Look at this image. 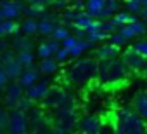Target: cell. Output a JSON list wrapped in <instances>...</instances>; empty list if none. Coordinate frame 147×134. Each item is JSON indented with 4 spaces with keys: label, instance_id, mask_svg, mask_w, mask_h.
<instances>
[{
    "label": "cell",
    "instance_id": "obj_20",
    "mask_svg": "<svg viewBox=\"0 0 147 134\" xmlns=\"http://www.w3.org/2000/svg\"><path fill=\"white\" fill-rule=\"evenodd\" d=\"M38 70H40V73H43V75H54V73L59 72V63H57L54 57H50V59H40Z\"/></svg>",
    "mask_w": 147,
    "mask_h": 134
},
{
    "label": "cell",
    "instance_id": "obj_8",
    "mask_svg": "<svg viewBox=\"0 0 147 134\" xmlns=\"http://www.w3.org/2000/svg\"><path fill=\"white\" fill-rule=\"evenodd\" d=\"M9 134H30V122H28V113L12 110L11 111V120H9Z\"/></svg>",
    "mask_w": 147,
    "mask_h": 134
},
{
    "label": "cell",
    "instance_id": "obj_47",
    "mask_svg": "<svg viewBox=\"0 0 147 134\" xmlns=\"http://www.w3.org/2000/svg\"><path fill=\"white\" fill-rule=\"evenodd\" d=\"M0 68H4V63H2V54H0Z\"/></svg>",
    "mask_w": 147,
    "mask_h": 134
},
{
    "label": "cell",
    "instance_id": "obj_11",
    "mask_svg": "<svg viewBox=\"0 0 147 134\" xmlns=\"http://www.w3.org/2000/svg\"><path fill=\"white\" fill-rule=\"evenodd\" d=\"M26 96V89L24 87H21L18 82L16 84H11L9 87H7V91H5V106L12 111V110H16L18 108V103L23 99Z\"/></svg>",
    "mask_w": 147,
    "mask_h": 134
},
{
    "label": "cell",
    "instance_id": "obj_22",
    "mask_svg": "<svg viewBox=\"0 0 147 134\" xmlns=\"http://www.w3.org/2000/svg\"><path fill=\"white\" fill-rule=\"evenodd\" d=\"M24 66L16 59V61H12L11 64H7V66H4V70H5V73H7V77L11 79V80H19L21 79V75L24 73Z\"/></svg>",
    "mask_w": 147,
    "mask_h": 134
},
{
    "label": "cell",
    "instance_id": "obj_30",
    "mask_svg": "<svg viewBox=\"0 0 147 134\" xmlns=\"http://www.w3.org/2000/svg\"><path fill=\"white\" fill-rule=\"evenodd\" d=\"M71 35H73V33L69 31V28H67V26H64V25H59V26L55 28V31H54L52 38H54V40H57L59 44H62V42H64L66 38H69Z\"/></svg>",
    "mask_w": 147,
    "mask_h": 134
},
{
    "label": "cell",
    "instance_id": "obj_14",
    "mask_svg": "<svg viewBox=\"0 0 147 134\" xmlns=\"http://www.w3.org/2000/svg\"><path fill=\"white\" fill-rule=\"evenodd\" d=\"M119 33H121L126 40H131V38H137V37L145 35V33H147V28H145L144 21L138 19V21H135V23H131V25H126V26L119 28Z\"/></svg>",
    "mask_w": 147,
    "mask_h": 134
},
{
    "label": "cell",
    "instance_id": "obj_41",
    "mask_svg": "<svg viewBox=\"0 0 147 134\" xmlns=\"http://www.w3.org/2000/svg\"><path fill=\"white\" fill-rule=\"evenodd\" d=\"M73 35H75L78 40H85V38H87V31H83V30H78V28H75V30H73Z\"/></svg>",
    "mask_w": 147,
    "mask_h": 134
},
{
    "label": "cell",
    "instance_id": "obj_17",
    "mask_svg": "<svg viewBox=\"0 0 147 134\" xmlns=\"http://www.w3.org/2000/svg\"><path fill=\"white\" fill-rule=\"evenodd\" d=\"M133 110H135V113L140 118L147 120V92L140 91V92L135 94V98H133Z\"/></svg>",
    "mask_w": 147,
    "mask_h": 134
},
{
    "label": "cell",
    "instance_id": "obj_9",
    "mask_svg": "<svg viewBox=\"0 0 147 134\" xmlns=\"http://www.w3.org/2000/svg\"><path fill=\"white\" fill-rule=\"evenodd\" d=\"M104 129V124L99 117L95 115H85L78 122V131L80 134H100Z\"/></svg>",
    "mask_w": 147,
    "mask_h": 134
},
{
    "label": "cell",
    "instance_id": "obj_43",
    "mask_svg": "<svg viewBox=\"0 0 147 134\" xmlns=\"http://www.w3.org/2000/svg\"><path fill=\"white\" fill-rule=\"evenodd\" d=\"M7 49H9V44H7V40L0 38V54H4V52H5Z\"/></svg>",
    "mask_w": 147,
    "mask_h": 134
},
{
    "label": "cell",
    "instance_id": "obj_3",
    "mask_svg": "<svg viewBox=\"0 0 147 134\" xmlns=\"http://www.w3.org/2000/svg\"><path fill=\"white\" fill-rule=\"evenodd\" d=\"M128 75H130V72H128V68L125 66V63L121 61V57L99 63V75H97V80H99L102 85H114V84H119V82L126 80Z\"/></svg>",
    "mask_w": 147,
    "mask_h": 134
},
{
    "label": "cell",
    "instance_id": "obj_28",
    "mask_svg": "<svg viewBox=\"0 0 147 134\" xmlns=\"http://www.w3.org/2000/svg\"><path fill=\"white\" fill-rule=\"evenodd\" d=\"M18 61L26 68H31L33 63H35V52L33 51H24V52H18Z\"/></svg>",
    "mask_w": 147,
    "mask_h": 134
},
{
    "label": "cell",
    "instance_id": "obj_10",
    "mask_svg": "<svg viewBox=\"0 0 147 134\" xmlns=\"http://www.w3.org/2000/svg\"><path fill=\"white\" fill-rule=\"evenodd\" d=\"M26 4L24 2H0V21L12 19L16 21L18 16L24 14Z\"/></svg>",
    "mask_w": 147,
    "mask_h": 134
},
{
    "label": "cell",
    "instance_id": "obj_24",
    "mask_svg": "<svg viewBox=\"0 0 147 134\" xmlns=\"http://www.w3.org/2000/svg\"><path fill=\"white\" fill-rule=\"evenodd\" d=\"M90 47H92V44H90L87 38H85V40H78V42H76V45L69 51V54H71V57H75V59H82V57H83V54H85Z\"/></svg>",
    "mask_w": 147,
    "mask_h": 134
},
{
    "label": "cell",
    "instance_id": "obj_26",
    "mask_svg": "<svg viewBox=\"0 0 147 134\" xmlns=\"http://www.w3.org/2000/svg\"><path fill=\"white\" fill-rule=\"evenodd\" d=\"M144 5H145V0H128V2H125V11L133 16H140Z\"/></svg>",
    "mask_w": 147,
    "mask_h": 134
},
{
    "label": "cell",
    "instance_id": "obj_35",
    "mask_svg": "<svg viewBox=\"0 0 147 134\" xmlns=\"http://www.w3.org/2000/svg\"><path fill=\"white\" fill-rule=\"evenodd\" d=\"M69 57H71V54H69V51H67V49H64V47H61V49L57 51V54L54 56V59H55L59 64L67 63V61H69Z\"/></svg>",
    "mask_w": 147,
    "mask_h": 134
},
{
    "label": "cell",
    "instance_id": "obj_12",
    "mask_svg": "<svg viewBox=\"0 0 147 134\" xmlns=\"http://www.w3.org/2000/svg\"><path fill=\"white\" fill-rule=\"evenodd\" d=\"M119 54H121V49H119V47L113 45L111 42H106V44H100V45L95 49V56H94V57H95L99 63H102V61L116 59V57H119Z\"/></svg>",
    "mask_w": 147,
    "mask_h": 134
},
{
    "label": "cell",
    "instance_id": "obj_37",
    "mask_svg": "<svg viewBox=\"0 0 147 134\" xmlns=\"http://www.w3.org/2000/svg\"><path fill=\"white\" fill-rule=\"evenodd\" d=\"M109 42H111L113 45H116V47H119V49H121V47H125V45H126V42H128V40H126V38H125V37H123V35H121L119 31H118V33L111 35Z\"/></svg>",
    "mask_w": 147,
    "mask_h": 134
},
{
    "label": "cell",
    "instance_id": "obj_21",
    "mask_svg": "<svg viewBox=\"0 0 147 134\" xmlns=\"http://www.w3.org/2000/svg\"><path fill=\"white\" fill-rule=\"evenodd\" d=\"M12 49L16 52H24V51H33V40L26 35H21V37H16L12 40Z\"/></svg>",
    "mask_w": 147,
    "mask_h": 134
},
{
    "label": "cell",
    "instance_id": "obj_19",
    "mask_svg": "<svg viewBox=\"0 0 147 134\" xmlns=\"http://www.w3.org/2000/svg\"><path fill=\"white\" fill-rule=\"evenodd\" d=\"M82 16H83L82 11H76V9L69 7V9H66L64 12H61V19H62L61 25H64V26H67V28H75L76 21H78Z\"/></svg>",
    "mask_w": 147,
    "mask_h": 134
},
{
    "label": "cell",
    "instance_id": "obj_25",
    "mask_svg": "<svg viewBox=\"0 0 147 134\" xmlns=\"http://www.w3.org/2000/svg\"><path fill=\"white\" fill-rule=\"evenodd\" d=\"M114 21L118 23L119 28H123V26H126V25H131V23L138 21V16H133V14H130V12H126V11H119V12L114 16Z\"/></svg>",
    "mask_w": 147,
    "mask_h": 134
},
{
    "label": "cell",
    "instance_id": "obj_7",
    "mask_svg": "<svg viewBox=\"0 0 147 134\" xmlns=\"http://www.w3.org/2000/svg\"><path fill=\"white\" fill-rule=\"evenodd\" d=\"M28 122H30V131L33 134H43L45 131H49L50 118L42 108H33L28 113Z\"/></svg>",
    "mask_w": 147,
    "mask_h": 134
},
{
    "label": "cell",
    "instance_id": "obj_33",
    "mask_svg": "<svg viewBox=\"0 0 147 134\" xmlns=\"http://www.w3.org/2000/svg\"><path fill=\"white\" fill-rule=\"evenodd\" d=\"M16 110H19V111H24V113H30L31 110H33V101L30 99V98H23L19 103H18V108Z\"/></svg>",
    "mask_w": 147,
    "mask_h": 134
},
{
    "label": "cell",
    "instance_id": "obj_39",
    "mask_svg": "<svg viewBox=\"0 0 147 134\" xmlns=\"http://www.w3.org/2000/svg\"><path fill=\"white\" fill-rule=\"evenodd\" d=\"M9 77H7V73H5V70L4 68H0V89H5L7 85H9Z\"/></svg>",
    "mask_w": 147,
    "mask_h": 134
},
{
    "label": "cell",
    "instance_id": "obj_46",
    "mask_svg": "<svg viewBox=\"0 0 147 134\" xmlns=\"http://www.w3.org/2000/svg\"><path fill=\"white\" fill-rule=\"evenodd\" d=\"M5 35V30H4V21H0V38Z\"/></svg>",
    "mask_w": 147,
    "mask_h": 134
},
{
    "label": "cell",
    "instance_id": "obj_48",
    "mask_svg": "<svg viewBox=\"0 0 147 134\" xmlns=\"http://www.w3.org/2000/svg\"><path fill=\"white\" fill-rule=\"evenodd\" d=\"M144 25H145V28H147V19H145V21H144Z\"/></svg>",
    "mask_w": 147,
    "mask_h": 134
},
{
    "label": "cell",
    "instance_id": "obj_2",
    "mask_svg": "<svg viewBox=\"0 0 147 134\" xmlns=\"http://www.w3.org/2000/svg\"><path fill=\"white\" fill-rule=\"evenodd\" d=\"M116 134H147V124L133 108H119L114 117Z\"/></svg>",
    "mask_w": 147,
    "mask_h": 134
},
{
    "label": "cell",
    "instance_id": "obj_31",
    "mask_svg": "<svg viewBox=\"0 0 147 134\" xmlns=\"http://www.w3.org/2000/svg\"><path fill=\"white\" fill-rule=\"evenodd\" d=\"M111 37L107 35V33H104V31H100V30H94V31H88L87 33V40L94 45V44H99V42H104V40H109Z\"/></svg>",
    "mask_w": 147,
    "mask_h": 134
},
{
    "label": "cell",
    "instance_id": "obj_16",
    "mask_svg": "<svg viewBox=\"0 0 147 134\" xmlns=\"http://www.w3.org/2000/svg\"><path fill=\"white\" fill-rule=\"evenodd\" d=\"M38 82H40V70H36L35 66L26 68L24 73L21 75V79L18 80V84H19L21 87H24V89H30V87H33L35 84H38Z\"/></svg>",
    "mask_w": 147,
    "mask_h": 134
},
{
    "label": "cell",
    "instance_id": "obj_27",
    "mask_svg": "<svg viewBox=\"0 0 147 134\" xmlns=\"http://www.w3.org/2000/svg\"><path fill=\"white\" fill-rule=\"evenodd\" d=\"M21 30L26 37H31L35 33H38V21L36 19H31V18H26L23 23H21Z\"/></svg>",
    "mask_w": 147,
    "mask_h": 134
},
{
    "label": "cell",
    "instance_id": "obj_15",
    "mask_svg": "<svg viewBox=\"0 0 147 134\" xmlns=\"http://www.w3.org/2000/svg\"><path fill=\"white\" fill-rule=\"evenodd\" d=\"M62 45L57 42V40H45V42H42L38 47H36V56L40 57V59H50V57H54L55 54H57V51L61 49Z\"/></svg>",
    "mask_w": 147,
    "mask_h": 134
},
{
    "label": "cell",
    "instance_id": "obj_13",
    "mask_svg": "<svg viewBox=\"0 0 147 134\" xmlns=\"http://www.w3.org/2000/svg\"><path fill=\"white\" fill-rule=\"evenodd\" d=\"M50 82L49 80H40L38 84H35L33 87L26 89V98H30L33 103H38V101H43L50 91Z\"/></svg>",
    "mask_w": 147,
    "mask_h": 134
},
{
    "label": "cell",
    "instance_id": "obj_23",
    "mask_svg": "<svg viewBox=\"0 0 147 134\" xmlns=\"http://www.w3.org/2000/svg\"><path fill=\"white\" fill-rule=\"evenodd\" d=\"M24 14L28 16V18H31V19H36V21H42V19H45L50 12L47 11V9H43V7H35V5H30V4H26V9H24Z\"/></svg>",
    "mask_w": 147,
    "mask_h": 134
},
{
    "label": "cell",
    "instance_id": "obj_29",
    "mask_svg": "<svg viewBox=\"0 0 147 134\" xmlns=\"http://www.w3.org/2000/svg\"><path fill=\"white\" fill-rule=\"evenodd\" d=\"M94 25H95V21H94L92 18H88V16L83 12V16H82V18L76 21L75 28H78V30H83V31H87V33H88V31L92 30V26H94ZM75 28H73V30H75Z\"/></svg>",
    "mask_w": 147,
    "mask_h": 134
},
{
    "label": "cell",
    "instance_id": "obj_45",
    "mask_svg": "<svg viewBox=\"0 0 147 134\" xmlns=\"http://www.w3.org/2000/svg\"><path fill=\"white\" fill-rule=\"evenodd\" d=\"M43 134H62V132H61L59 129H55V127H54V129H49V131H45Z\"/></svg>",
    "mask_w": 147,
    "mask_h": 134
},
{
    "label": "cell",
    "instance_id": "obj_42",
    "mask_svg": "<svg viewBox=\"0 0 147 134\" xmlns=\"http://www.w3.org/2000/svg\"><path fill=\"white\" fill-rule=\"evenodd\" d=\"M85 4H87V2H80V0H78V2H71V7H73V9H76V11L85 12Z\"/></svg>",
    "mask_w": 147,
    "mask_h": 134
},
{
    "label": "cell",
    "instance_id": "obj_40",
    "mask_svg": "<svg viewBox=\"0 0 147 134\" xmlns=\"http://www.w3.org/2000/svg\"><path fill=\"white\" fill-rule=\"evenodd\" d=\"M30 5H35V7H43V9H47V7H50V2H45V0H31V2H30Z\"/></svg>",
    "mask_w": 147,
    "mask_h": 134
},
{
    "label": "cell",
    "instance_id": "obj_18",
    "mask_svg": "<svg viewBox=\"0 0 147 134\" xmlns=\"http://www.w3.org/2000/svg\"><path fill=\"white\" fill-rule=\"evenodd\" d=\"M104 4H106V0H88L85 4V14L88 18H92L94 21H99V16L104 9Z\"/></svg>",
    "mask_w": 147,
    "mask_h": 134
},
{
    "label": "cell",
    "instance_id": "obj_44",
    "mask_svg": "<svg viewBox=\"0 0 147 134\" xmlns=\"http://www.w3.org/2000/svg\"><path fill=\"white\" fill-rule=\"evenodd\" d=\"M140 18H142V21L147 19V0H145V5H144V9H142V12H140Z\"/></svg>",
    "mask_w": 147,
    "mask_h": 134
},
{
    "label": "cell",
    "instance_id": "obj_38",
    "mask_svg": "<svg viewBox=\"0 0 147 134\" xmlns=\"http://www.w3.org/2000/svg\"><path fill=\"white\" fill-rule=\"evenodd\" d=\"M76 42H78V38H76L75 35H71L69 38H66V40L62 42V47H64V49H67V51H71L73 47L76 45Z\"/></svg>",
    "mask_w": 147,
    "mask_h": 134
},
{
    "label": "cell",
    "instance_id": "obj_1",
    "mask_svg": "<svg viewBox=\"0 0 147 134\" xmlns=\"http://www.w3.org/2000/svg\"><path fill=\"white\" fill-rule=\"evenodd\" d=\"M99 75V61L95 57H82L73 63L67 72H66V80L71 85L83 87Z\"/></svg>",
    "mask_w": 147,
    "mask_h": 134
},
{
    "label": "cell",
    "instance_id": "obj_4",
    "mask_svg": "<svg viewBox=\"0 0 147 134\" xmlns=\"http://www.w3.org/2000/svg\"><path fill=\"white\" fill-rule=\"evenodd\" d=\"M52 122H54V127L59 129L62 134H71L75 129H78V122H80L76 106H64V108L54 110Z\"/></svg>",
    "mask_w": 147,
    "mask_h": 134
},
{
    "label": "cell",
    "instance_id": "obj_36",
    "mask_svg": "<svg viewBox=\"0 0 147 134\" xmlns=\"http://www.w3.org/2000/svg\"><path fill=\"white\" fill-rule=\"evenodd\" d=\"M16 59H18V52H16L14 49H7V51L2 54V63H4V66L11 64V63L16 61Z\"/></svg>",
    "mask_w": 147,
    "mask_h": 134
},
{
    "label": "cell",
    "instance_id": "obj_32",
    "mask_svg": "<svg viewBox=\"0 0 147 134\" xmlns=\"http://www.w3.org/2000/svg\"><path fill=\"white\" fill-rule=\"evenodd\" d=\"M9 120H11V113L4 108H0V132L9 129Z\"/></svg>",
    "mask_w": 147,
    "mask_h": 134
},
{
    "label": "cell",
    "instance_id": "obj_5",
    "mask_svg": "<svg viewBox=\"0 0 147 134\" xmlns=\"http://www.w3.org/2000/svg\"><path fill=\"white\" fill-rule=\"evenodd\" d=\"M43 108H64V106H76V99L67 89L64 87H52L47 94V98L42 101Z\"/></svg>",
    "mask_w": 147,
    "mask_h": 134
},
{
    "label": "cell",
    "instance_id": "obj_34",
    "mask_svg": "<svg viewBox=\"0 0 147 134\" xmlns=\"http://www.w3.org/2000/svg\"><path fill=\"white\" fill-rule=\"evenodd\" d=\"M140 56H144L145 59H147V38H142V40H137L133 45H131Z\"/></svg>",
    "mask_w": 147,
    "mask_h": 134
},
{
    "label": "cell",
    "instance_id": "obj_6",
    "mask_svg": "<svg viewBox=\"0 0 147 134\" xmlns=\"http://www.w3.org/2000/svg\"><path fill=\"white\" fill-rule=\"evenodd\" d=\"M121 61L125 63V66L128 68L130 73L147 75V59L144 56H140L133 47H126L121 52Z\"/></svg>",
    "mask_w": 147,
    "mask_h": 134
}]
</instances>
